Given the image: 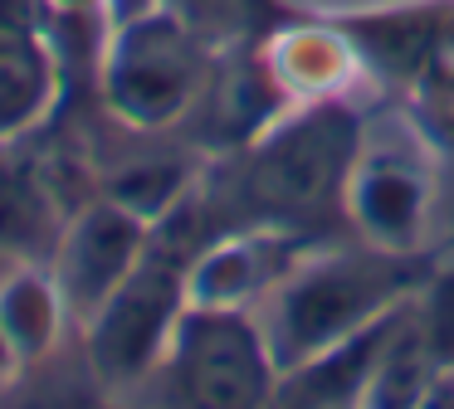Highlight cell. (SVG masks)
<instances>
[{
	"label": "cell",
	"instance_id": "6da1fadb",
	"mask_svg": "<svg viewBox=\"0 0 454 409\" xmlns=\"http://www.w3.org/2000/svg\"><path fill=\"white\" fill-rule=\"evenodd\" d=\"M347 132H333V117H313L294 136L269 142L239 166L235 185H225V220L264 210L269 220H298L313 214L333 190V175H342V161L333 166V146H342Z\"/></svg>",
	"mask_w": 454,
	"mask_h": 409
},
{
	"label": "cell",
	"instance_id": "7a4b0ae2",
	"mask_svg": "<svg viewBox=\"0 0 454 409\" xmlns=\"http://www.w3.org/2000/svg\"><path fill=\"white\" fill-rule=\"evenodd\" d=\"M411 278H420V259H347L323 273H308L288 292L284 317H278V336L288 341V356L327 346L356 317L381 307V297H395Z\"/></svg>",
	"mask_w": 454,
	"mask_h": 409
},
{
	"label": "cell",
	"instance_id": "3957f363",
	"mask_svg": "<svg viewBox=\"0 0 454 409\" xmlns=\"http://www.w3.org/2000/svg\"><path fill=\"white\" fill-rule=\"evenodd\" d=\"M259 356L235 317H196L176 336V375L186 399H254Z\"/></svg>",
	"mask_w": 454,
	"mask_h": 409
}]
</instances>
